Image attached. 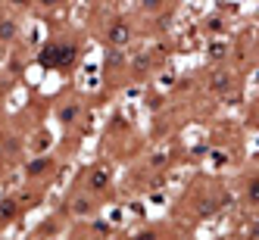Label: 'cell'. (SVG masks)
<instances>
[{"label": "cell", "mask_w": 259, "mask_h": 240, "mask_svg": "<svg viewBox=\"0 0 259 240\" xmlns=\"http://www.w3.org/2000/svg\"><path fill=\"white\" fill-rule=\"evenodd\" d=\"M10 212H13V203H10V200L0 203V218H10Z\"/></svg>", "instance_id": "cell-10"}, {"label": "cell", "mask_w": 259, "mask_h": 240, "mask_svg": "<svg viewBox=\"0 0 259 240\" xmlns=\"http://www.w3.org/2000/svg\"><path fill=\"white\" fill-rule=\"evenodd\" d=\"M109 184V169L106 165H97L94 172H91V190H103Z\"/></svg>", "instance_id": "cell-1"}, {"label": "cell", "mask_w": 259, "mask_h": 240, "mask_svg": "<svg viewBox=\"0 0 259 240\" xmlns=\"http://www.w3.org/2000/svg\"><path fill=\"white\" fill-rule=\"evenodd\" d=\"M75 57H78V50L75 47H60V66H72V63H75Z\"/></svg>", "instance_id": "cell-4"}, {"label": "cell", "mask_w": 259, "mask_h": 240, "mask_svg": "<svg viewBox=\"0 0 259 240\" xmlns=\"http://www.w3.org/2000/svg\"><path fill=\"white\" fill-rule=\"evenodd\" d=\"M128 34H132V31H128V25L125 22H116L113 28H109V41H113V44H128Z\"/></svg>", "instance_id": "cell-3"}, {"label": "cell", "mask_w": 259, "mask_h": 240, "mask_svg": "<svg viewBox=\"0 0 259 240\" xmlns=\"http://www.w3.org/2000/svg\"><path fill=\"white\" fill-rule=\"evenodd\" d=\"M13 34H16V25L10 19H4V22H0V41H10Z\"/></svg>", "instance_id": "cell-6"}, {"label": "cell", "mask_w": 259, "mask_h": 240, "mask_svg": "<svg viewBox=\"0 0 259 240\" xmlns=\"http://www.w3.org/2000/svg\"><path fill=\"white\" fill-rule=\"evenodd\" d=\"M50 169V159H34L31 165H28V175H41V172H47Z\"/></svg>", "instance_id": "cell-5"}, {"label": "cell", "mask_w": 259, "mask_h": 240, "mask_svg": "<svg viewBox=\"0 0 259 240\" xmlns=\"http://www.w3.org/2000/svg\"><path fill=\"white\" fill-rule=\"evenodd\" d=\"M228 84H231V78L225 75V72H219V75L212 78V87H215V90H228Z\"/></svg>", "instance_id": "cell-7"}, {"label": "cell", "mask_w": 259, "mask_h": 240, "mask_svg": "<svg viewBox=\"0 0 259 240\" xmlns=\"http://www.w3.org/2000/svg\"><path fill=\"white\" fill-rule=\"evenodd\" d=\"M44 4H57V0H44Z\"/></svg>", "instance_id": "cell-14"}, {"label": "cell", "mask_w": 259, "mask_h": 240, "mask_svg": "<svg viewBox=\"0 0 259 240\" xmlns=\"http://www.w3.org/2000/svg\"><path fill=\"white\" fill-rule=\"evenodd\" d=\"M41 66H60V47L57 44H47L41 50Z\"/></svg>", "instance_id": "cell-2"}, {"label": "cell", "mask_w": 259, "mask_h": 240, "mask_svg": "<svg viewBox=\"0 0 259 240\" xmlns=\"http://www.w3.org/2000/svg\"><path fill=\"white\" fill-rule=\"evenodd\" d=\"M141 4H144V7H150V10H153V7H159V0H141Z\"/></svg>", "instance_id": "cell-13"}, {"label": "cell", "mask_w": 259, "mask_h": 240, "mask_svg": "<svg viewBox=\"0 0 259 240\" xmlns=\"http://www.w3.org/2000/svg\"><path fill=\"white\" fill-rule=\"evenodd\" d=\"M250 237H253V240H259V218H256L253 225H250Z\"/></svg>", "instance_id": "cell-11"}, {"label": "cell", "mask_w": 259, "mask_h": 240, "mask_svg": "<svg viewBox=\"0 0 259 240\" xmlns=\"http://www.w3.org/2000/svg\"><path fill=\"white\" fill-rule=\"evenodd\" d=\"M247 197H250L253 203H259V178H253V181H250V194H247Z\"/></svg>", "instance_id": "cell-8"}, {"label": "cell", "mask_w": 259, "mask_h": 240, "mask_svg": "<svg viewBox=\"0 0 259 240\" xmlns=\"http://www.w3.org/2000/svg\"><path fill=\"white\" fill-rule=\"evenodd\" d=\"M13 4H25V0H13Z\"/></svg>", "instance_id": "cell-15"}, {"label": "cell", "mask_w": 259, "mask_h": 240, "mask_svg": "<svg viewBox=\"0 0 259 240\" xmlns=\"http://www.w3.org/2000/svg\"><path fill=\"white\" fill-rule=\"evenodd\" d=\"M75 113H78V106H66L63 109V122H72V119H75Z\"/></svg>", "instance_id": "cell-9"}, {"label": "cell", "mask_w": 259, "mask_h": 240, "mask_svg": "<svg viewBox=\"0 0 259 240\" xmlns=\"http://www.w3.org/2000/svg\"><path fill=\"white\" fill-rule=\"evenodd\" d=\"M225 53V44H212V57H222Z\"/></svg>", "instance_id": "cell-12"}]
</instances>
